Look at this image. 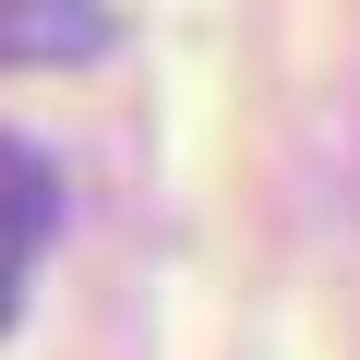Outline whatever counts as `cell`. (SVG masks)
<instances>
[{"mask_svg":"<svg viewBox=\"0 0 360 360\" xmlns=\"http://www.w3.org/2000/svg\"><path fill=\"white\" fill-rule=\"evenodd\" d=\"M108 25L96 13H0V60H60V49H96Z\"/></svg>","mask_w":360,"mask_h":360,"instance_id":"7a4b0ae2","label":"cell"},{"mask_svg":"<svg viewBox=\"0 0 360 360\" xmlns=\"http://www.w3.org/2000/svg\"><path fill=\"white\" fill-rule=\"evenodd\" d=\"M49 229H60V180H49V156H37L25 132H0V312L25 300Z\"/></svg>","mask_w":360,"mask_h":360,"instance_id":"6da1fadb","label":"cell"}]
</instances>
